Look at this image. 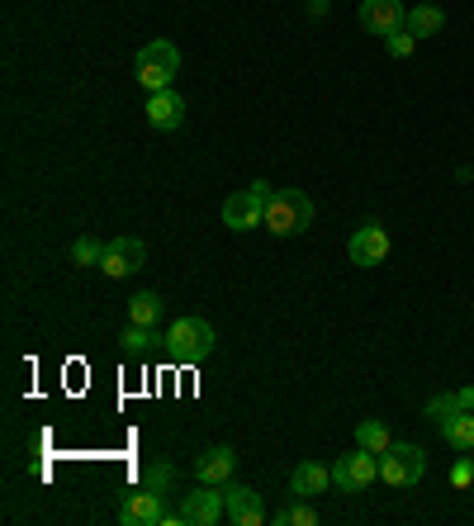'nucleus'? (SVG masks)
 <instances>
[{
  "mask_svg": "<svg viewBox=\"0 0 474 526\" xmlns=\"http://www.w3.org/2000/svg\"><path fill=\"white\" fill-rule=\"evenodd\" d=\"M162 346L166 356L176 365H200L214 356V346H219V332L209 318H176V323L162 332Z\"/></svg>",
  "mask_w": 474,
  "mask_h": 526,
  "instance_id": "obj_1",
  "label": "nucleus"
},
{
  "mask_svg": "<svg viewBox=\"0 0 474 526\" xmlns=\"http://www.w3.org/2000/svg\"><path fill=\"white\" fill-rule=\"evenodd\" d=\"M133 72H138V86H143L147 95L171 91V81L181 76V48H176L171 38H152V43H143V48H138Z\"/></svg>",
  "mask_w": 474,
  "mask_h": 526,
  "instance_id": "obj_2",
  "label": "nucleus"
},
{
  "mask_svg": "<svg viewBox=\"0 0 474 526\" xmlns=\"http://www.w3.org/2000/svg\"><path fill=\"white\" fill-rule=\"evenodd\" d=\"M313 223V200L304 190H271V200H266V233L275 237H299L304 228Z\"/></svg>",
  "mask_w": 474,
  "mask_h": 526,
  "instance_id": "obj_3",
  "label": "nucleus"
},
{
  "mask_svg": "<svg viewBox=\"0 0 474 526\" xmlns=\"http://www.w3.org/2000/svg\"><path fill=\"white\" fill-rule=\"evenodd\" d=\"M266 200H271V185L256 181L247 185V190H237V195H228L223 200V228H233V233H252V228H261L266 223Z\"/></svg>",
  "mask_w": 474,
  "mask_h": 526,
  "instance_id": "obj_4",
  "label": "nucleus"
},
{
  "mask_svg": "<svg viewBox=\"0 0 474 526\" xmlns=\"http://www.w3.org/2000/svg\"><path fill=\"white\" fill-rule=\"evenodd\" d=\"M422 474H427V455H422V446L394 441V446L380 455V479L384 484H394V489H413Z\"/></svg>",
  "mask_w": 474,
  "mask_h": 526,
  "instance_id": "obj_5",
  "label": "nucleus"
},
{
  "mask_svg": "<svg viewBox=\"0 0 474 526\" xmlns=\"http://www.w3.org/2000/svg\"><path fill=\"white\" fill-rule=\"evenodd\" d=\"M380 479V455H370V451H347L342 460H332V484L342 493H365L370 484Z\"/></svg>",
  "mask_w": 474,
  "mask_h": 526,
  "instance_id": "obj_6",
  "label": "nucleus"
},
{
  "mask_svg": "<svg viewBox=\"0 0 474 526\" xmlns=\"http://www.w3.org/2000/svg\"><path fill=\"white\" fill-rule=\"evenodd\" d=\"M228 517V503H223L219 484H200L195 493L181 498V522L185 526H219Z\"/></svg>",
  "mask_w": 474,
  "mask_h": 526,
  "instance_id": "obj_7",
  "label": "nucleus"
},
{
  "mask_svg": "<svg viewBox=\"0 0 474 526\" xmlns=\"http://www.w3.org/2000/svg\"><path fill=\"white\" fill-rule=\"evenodd\" d=\"M143 261H147L143 237H114V242H105V256H100V271L110 275V280H124V275L143 271Z\"/></svg>",
  "mask_w": 474,
  "mask_h": 526,
  "instance_id": "obj_8",
  "label": "nucleus"
},
{
  "mask_svg": "<svg viewBox=\"0 0 474 526\" xmlns=\"http://www.w3.org/2000/svg\"><path fill=\"white\" fill-rule=\"evenodd\" d=\"M347 256H351V266H365V271L380 266L384 256H389V233H384L380 223H361L347 242Z\"/></svg>",
  "mask_w": 474,
  "mask_h": 526,
  "instance_id": "obj_9",
  "label": "nucleus"
},
{
  "mask_svg": "<svg viewBox=\"0 0 474 526\" xmlns=\"http://www.w3.org/2000/svg\"><path fill=\"white\" fill-rule=\"evenodd\" d=\"M223 489V503H228V522L233 526H261L266 522V508H261V493L247 489V484H219Z\"/></svg>",
  "mask_w": 474,
  "mask_h": 526,
  "instance_id": "obj_10",
  "label": "nucleus"
},
{
  "mask_svg": "<svg viewBox=\"0 0 474 526\" xmlns=\"http://www.w3.org/2000/svg\"><path fill=\"white\" fill-rule=\"evenodd\" d=\"M162 498L166 493H157V489H138V493H128L124 503H119V522L124 526H162V517H166V508H162Z\"/></svg>",
  "mask_w": 474,
  "mask_h": 526,
  "instance_id": "obj_11",
  "label": "nucleus"
},
{
  "mask_svg": "<svg viewBox=\"0 0 474 526\" xmlns=\"http://www.w3.org/2000/svg\"><path fill=\"white\" fill-rule=\"evenodd\" d=\"M147 124L157 128V133H171V128H181L185 124V100L181 91L171 86V91H157V95H147Z\"/></svg>",
  "mask_w": 474,
  "mask_h": 526,
  "instance_id": "obj_12",
  "label": "nucleus"
},
{
  "mask_svg": "<svg viewBox=\"0 0 474 526\" xmlns=\"http://www.w3.org/2000/svg\"><path fill=\"white\" fill-rule=\"evenodd\" d=\"M403 19H408V10H403V0H361V29H370V34H394V29H403Z\"/></svg>",
  "mask_w": 474,
  "mask_h": 526,
  "instance_id": "obj_13",
  "label": "nucleus"
},
{
  "mask_svg": "<svg viewBox=\"0 0 474 526\" xmlns=\"http://www.w3.org/2000/svg\"><path fill=\"white\" fill-rule=\"evenodd\" d=\"M332 489V470L328 465H318V460H304V465H294L290 474V493L294 498H318V493Z\"/></svg>",
  "mask_w": 474,
  "mask_h": 526,
  "instance_id": "obj_14",
  "label": "nucleus"
},
{
  "mask_svg": "<svg viewBox=\"0 0 474 526\" xmlns=\"http://www.w3.org/2000/svg\"><path fill=\"white\" fill-rule=\"evenodd\" d=\"M237 474V455L228 451V446H214V451H204L200 460H195V479L200 484H228Z\"/></svg>",
  "mask_w": 474,
  "mask_h": 526,
  "instance_id": "obj_15",
  "label": "nucleus"
},
{
  "mask_svg": "<svg viewBox=\"0 0 474 526\" xmlns=\"http://www.w3.org/2000/svg\"><path fill=\"white\" fill-rule=\"evenodd\" d=\"M437 432L446 446H456V451H474V413L470 408H456L446 422H437Z\"/></svg>",
  "mask_w": 474,
  "mask_h": 526,
  "instance_id": "obj_16",
  "label": "nucleus"
},
{
  "mask_svg": "<svg viewBox=\"0 0 474 526\" xmlns=\"http://www.w3.org/2000/svg\"><path fill=\"white\" fill-rule=\"evenodd\" d=\"M403 29H408V34H418V38H432V34L446 29V15H441L437 5H413L408 19H403Z\"/></svg>",
  "mask_w": 474,
  "mask_h": 526,
  "instance_id": "obj_17",
  "label": "nucleus"
},
{
  "mask_svg": "<svg viewBox=\"0 0 474 526\" xmlns=\"http://www.w3.org/2000/svg\"><path fill=\"white\" fill-rule=\"evenodd\" d=\"M356 446L370 455H384L389 446H394V436H389V427H384L380 418H365L361 427H356Z\"/></svg>",
  "mask_w": 474,
  "mask_h": 526,
  "instance_id": "obj_18",
  "label": "nucleus"
},
{
  "mask_svg": "<svg viewBox=\"0 0 474 526\" xmlns=\"http://www.w3.org/2000/svg\"><path fill=\"white\" fill-rule=\"evenodd\" d=\"M157 318H162V294H133L128 299V323H143V327H157Z\"/></svg>",
  "mask_w": 474,
  "mask_h": 526,
  "instance_id": "obj_19",
  "label": "nucleus"
},
{
  "mask_svg": "<svg viewBox=\"0 0 474 526\" xmlns=\"http://www.w3.org/2000/svg\"><path fill=\"white\" fill-rule=\"evenodd\" d=\"M119 342H124V356H128V361H138V356H147V351H152V346L162 342V337H157V327L128 323V332L119 337Z\"/></svg>",
  "mask_w": 474,
  "mask_h": 526,
  "instance_id": "obj_20",
  "label": "nucleus"
},
{
  "mask_svg": "<svg viewBox=\"0 0 474 526\" xmlns=\"http://www.w3.org/2000/svg\"><path fill=\"white\" fill-rule=\"evenodd\" d=\"M271 522L275 526H318V512H313L309 503H299V498H294V503H285V508L275 512Z\"/></svg>",
  "mask_w": 474,
  "mask_h": 526,
  "instance_id": "obj_21",
  "label": "nucleus"
},
{
  "mask_svg": "<svg viewBox=\"0 0 474 526\" xmlns=\"http://www.w3.org/2000/svg\"><path fill=\"white\" fill-rule=\"evenodd\" d=\"M100 256H105V242H95V237L72 242V266H100Z\"/></svg>",
  "mask_w": 474,
  "mask_h": 526,
  "instance_id": "obj_22",
  "label": "nucleus"
},
{
  "mask_svg": "<svg viewBox=\"0 0 474 526\" xmlns=\"http://www.w3.org/2000/svg\"><path fill=\"white\" fill-rule=\"evenodd\" d=\"M143 484L147 489H157V493H171L176 489V470H171L166 460H157V465H147L143 470Z\"/></svg>",
  "mask_w": 474,
  "mask_h": 526,
  "instance_id": "obj_23",
  "label": "nucleus"
},
{
  "mask_svg": "<svg viewBox=\"0 0 474 526\" xmlns=\"http://www.w3.org/2000/svg\"><path fill=\"white\" fill-rule=\"evenodd\" d=\"M456 408H460V389H456V394H437V399H427V418H432V422H446L451 413H456Z\"/></svg>",
  "mask_w": 474,
  "mask_h": 526,
  "instance_id": "obj_24",
  "label": "nucleus"
},
{
  "mask_svg": "<svg viewBox=\"0 0 474 526\" xmlns=\"http://www.w3.org/2000/svg\"><path fill=\"white\" fill-rule=\"evenodd\" d=\"M384 48L394 57H413V48H418V34H408V29H394V34L384 38Z\"/></svg>",
  "mask_w": 474,
  "mask_h": 526,
  "instance_id": "obj_25",
  "label": "nucleus"
},
{
  "mask_svg": "<svg viewBox=\"0 0 474 526\" xmlns=\"http://www.w3.org/2000/svg\"><path fill=\"white\" fill-rule=\"evenodd\" d=\"M474 484V460H470V451H460V460L451 465V489H470Z\"/></svg>",
  "mask_w": 474,
  "mask_h": 526,
  "instance_id": "obj_26",
  "label": "nucleus"
},
{
  "mask_svg": "<svg viewBox=\"0 0 474 526\" xmlns=\"http://www.w3.org/2000/svg\"><path fill=\"white\" fill-rule=\"evenodd\" d=\"M460 408H470V413H474V384H465V389H460Z\"/></svg>",
  "mask_w": 474,
  "mask_h": 526,
  "instance_id": "obj_27",
  "label": "nucleus"
},
{
  "mask_svg": "<svg viewBox=\"0 0 474 526\" xmlns=\"http://www.w3.org/2000/svg\"><path fill=\"white\" fill-rule=\"evenodd\" d=\"M313 5V15H323V10H328V0H309Z\"/></svg>",
  "mask_w": 474,
  "mask_h": 526,
  "instance_id": "obj_28",
  "label": "nucleus"
}]
</instances>
